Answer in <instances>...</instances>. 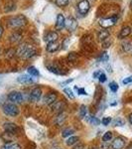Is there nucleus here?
<instances>
[{"instance_id": "58836bf2", "label": "nucleus", "mask_w": 132, "mask_h": 149, "mask_svg": "<svg viewBox=\"0 0 132 149\" xmlns=\"http://www.w3.org/2000/svg\"><path fill=\"white\" fill-rule=\"evenodd\" d=\"M98 81H99L100 84L105 83V81H106V74L101 72V73H100V74H99V77H98Z\"/></svg>"}, {"instance_id": "13d9d810", "label": "nucleus", "mask_w": 132, "mask_h": 149, "mask_svg": "<svg viewBox=\"0 0 132 149\" xmlns=\"http://www.w3.org/2000/svg\"><path fill=\"white\" fill-rule=\"evenodd\" d=\"M58 149H60V148H58Z\"/></svg>"}, {"instance_id": "8fccbe9b", "label": "nucleus", "mask_w": 132, "mask_h": 149, "mask_svg": "<svg viewBox=\"0 0 132 149\" xmlns=\"http://www.w3.org/2000/svg\"><path fill=\"white\" fill-rule=\"evenodd\" d=\"M12 149H21V146L17 143H13L12 144Z\"/></svg>"}, {"instance_id": "9d476101", "label": "nucleus", "mask_w": 132, "mask_h": 149, "mask_svg": "<svg viewBox=\"0 0 132 149\" xmlns=\"http://www.w3.org/2000/svg\"><path fill=\"white\" fill-rule=\"evenodd\" d=\"M78 27V21L74 17H68L66 19V28L69 32H74Z\"/></svg>"}, {"instance_id": "f257e3e1", "label": "nucleus", "mask_w": 132, "mask_h": 149, "mask_svg": "<svg viewBox=\"0 0 132 149\" xmlns=\"http://www.w3.org/2000/svg\"><path fill=\"white\" fill-rule=\"evenodd\" d=\"M36 53H37L36 48L32 45L27 44V43L20 44L16 49V55L23 58V59H30V58L35 56Z\"/></svg>"}, {"instance_id": "603ef678", "label": "nucleus", "mask_w": 132, "mask_h": 149, "mask_svg": "<svg viewBox=\"0 0 132 149\" xmlns=\"http://www.w3.org/2000/svg\"><path fill=\"white\" fill-rule=\"evenodd\" d=\"M128 121H129V123L132 125V112L128 115Z\"/></svg>"}, {"instance_id": "7ed1b4c3", "label": "nucleus", "mask_w": 132, "mask_h": 149, "mask_svg": "<svg viewBox=\"0 0 132 149\" xmlns=\"http://www.w3.org/2000/svg\"><path fill=\"white\" fill-rule=\"evenodd\" d=\"M3 112L8 116H17L20 113V109L15 103H6L2 107Z\"/></svg>"}, {"instance_id": "4be33fe9", "label": "nucleus", "mask_w": 132, "mask_h": 149, "mask_svg": "<svg viewBox=\"0 0 132 149\" xmlns=\"http://www.w3.org/2000/svg\"><path fill=\"white\" fill-rule=\"evenodd\" d=\"M86 117H88V118H86V121H88L90 124H92V125L97 126V125H99L100 124V120L97 118V117L92 116V115H90V116H86Z\"/></svg>"}, {"instance_id": "5701e85b", "label": "nucleus", "mask_w": 132, "mask_h": 149, "mask_svg": "<svg viewBox=\"0 0 132 149\" xmlns=\"http://www.w3.org/2000/svg\"><path fill=\"white\" fill-rule=\"evenodd\" d=\"M93 97H94V100L97 102H99L100 100L102 98V88L99 86H97V90H95V93Z\"/></svg>"}, {"instance_id": "cd10ccee", "label": "nucleus", "mask_w": 132, "mask_h": 149, "mask_svg": "<svg viewBox=\"0 0 132 149\" xmlns=\"http://www.w3.org/2000/svg\"><path fill=\"white\" fill-rule=\"evenodd\" d=\"M121 47H122V49H123L124 52H129L131 50V48H132L131 43L128 42V41H124V42L121 44Z\"/></svg>"}, {"instance_id": "aec40b11", "label": "nucleus", "mask_w": 132, "mask_h": 149, "mask_svg": "<svg viewBox=\"0 0 132 149\" xmlns=\"http://www.w3.org/2000/svg\"><path fill=\"white\" fill-rule=\"evenodd\" d=\"M47 68L53 74H65V73L63 72V70H62L61 68H59L58 66H56V65H49V66H47Z\"/></svg>"}, {"instance_id": "c85d7f7f", "label": "nucleus", "mask_w": 132, "mask_h": 149, "mask_svg": "<svg viewBox=\"0 0 132 149\" xmlns=\"http://www.w3.org/2000/svg\"><path fill=\"white\" fill-rule=\"evenodd\" d=\"M78 59H79V55L76 54V53L75 52H72V53H69V56H68V60H69V62H76L78 61Z\"/></svg>"}, {"instance_id": "9b49d317", "label": "nucleus", "mask_w": 132, "mask_h": 149, "mask_svg": "<svg viewBox=\"0 0 132 149\" xmlns=\"http://www.w3.org/2000/svg\"><path fill=\"white\" fill-rule=\"evenodd\" d=\"M57 93H49L45 95L44 97V103L47 105H52L53 103H55L57 102Z\"/></svg>"}, {"instance_id": "a878e982", "label": "nucleus", "mask_w": 132, "mask_h": 149, "mask_svg": "<svg viewBox=\"0 0 132 149\" xmlns=\"http://www.w3.org/2000/svg\"><path fill=\"white\" fill-rule=\"evenodd\" d=\"M73 133H75V130L71 127H68V128H65L63 131H62V136L63 137H69V136H72Z\"/></svg>"}, {"instance_id": "dca6fc26", "label": "nucleus", "mask_w": 132, "mask_h": 149, "mask_svg": "<svg viewBox=\"0 0 132 149\" xmlns=\"http://www.w3.org/2000/svg\"><path fill=\"white\" fill-rule=\"evenodd\" d=\"M131 31L132 30L129 26H124V27L120 30V32H119L118 38L119 39H124V38L128 37V36L131 34Z\"/></svg>"}, {"instance_id": "473e14b6", "label": "nucleus", "mask_w": 132, "mask_h": 149, "mask_svg": "<svg viewBox=\"0 0 132 149\" xmlns=\"http://www.w3.org/2000/svg\"><path fill=\"white\" fill-rule=\"evenodd\" d=\"M55 2L59 7H66L69 4V0H55Z\"/></svg>"}, {"instance_id": "09e8293b", "label": "nucleus", "mask_w": 132, "mask_h": 149, "mask_svg": "<svg viewBox=\"0 0 132 149\" xmlns=\"http://www.w3.org/2000/svg\"><path fill=\"white\" fill-rule=\"evenodd\" d=\"M101 72H99V71H97V72H94L92 74V77H93V79H98V77H99V74Z\"/></svg>"}, {"instance_id": "f03ea898", "label": "nucleus", "mask_w": 132, "mask_h": 149, "mask_svg": "<svg viewBox=\"0 0 132 149\" xmlns=\"http://www.w3.org/2000/svg\"><path fill=\"white\" fill-rule=\"evenodd\" d=\"M27 24V18L24 15L12 16L8 19V25L12 28H20Z\"/></svg>"}, {"instance_id": "c03bdc74", "label": "nucleus", "mask_w": 132, "mask_h": 149, "mask_svg": "<svg viewBox=\"0 0 132 149\" xmlns=\"http://www.w3.org/2000/svg\"><path fill=\"white\" fill-rule=\"evenodd\" d=\"M69 38H66V39H65V41L63 42V48H62V49L63 50H66L67 48H68V46H69Z\"/></svg>"}, {"instance_id": "de8ad7c7", "label": "nucleus", "mask_w": 132, "mask_h": 149, "mask_svg": "<svg viewBox=\"0 0 132 149\" xmlns=\"http://www.w3.org/2000/svg\"><path fill=\"white\" fill-rule=\"evenodd\" d=\"M1 149H12V144L11 143H5L1 147Z\"/></svg>"}, {"instance_id": "423d86ee", "label": "nucleus", "mask_w": 132, "mask_h": 149, "mask_svg": "<svg viewBox=\"0 0 132 149\" xmlns=\"http://www.w3.org/2000/svg\"><path fill=\"white\" fill-rule=\"evenodd\" d=\"M90 8V4L88 2V0H81L78 3V10L81 15H85Z\"/></svg>"}, {"instance_id": "bb28decb", "label": "nucleus", "mask_w": 132, "mask_h": 149, "mask_svg": "<svg viewBox=\"0 0 132 149\" xmlns=\"http://www.w3.org/2000/svg\"><path fill=\"white\" fill-rule=\"evenodd\" d=\"M86 113H88V107H86V105L85 104H81V107H80V112H79V114H80V118H85L86 116Z\"/></svg>"}, {"instance_id": "79ce46f5", "label": "nucleus", "mask_w": 132, "mask_h": 149, "mask_svg": "<svg viewBox=\"0 0 132 149\" xmlns=\"http://www.w3.org/2000/svg\"><path fill=\"white\" fill-rule=\"evenodd\" d=\"M102 43V46H104V48H108L110 46V44H111V40L109 39H106V40H104V42H101Z\"/></svg>"}, {"instance_id": "72a5a7b5", "label": "nucleus", "mask_w": 132, "mask_h": 149, "mask_svg": "<svg viewBox=\"0 0 132 149\" xmlns=\"http://www.w3.org/2000/svg\"><path fill=\"white\" fill-rule=\"evenodd\" d=\"M108 86L112 93H116L117 91H118V85H117L115 81H111V83L108 85Z\"/></svg>"}, {"instance_id": "37998d69", "label": "nucleus", "mask_w": 132, "mask_h": 149, "mask_svg": "<svg viewBox=\"0 0 132 149\" xmlns=\"http://www.w3.org/2000/svg\"><path fill=\"white\" fill-rule=\"evenodd\" d=\"M130 83H132V76L128 77V78L124 79V80L122 81V84H123V85H128V84H130Z\"/></svg>"}, {"instance_id": "6e6d98bb", "label": "nucleus", "mask_w": 132, "mask_h": 149, "mask_svg": "<svg viewBox=\"0 0 132 149\" xmlns=\"http://www.w3.org/2000/svg\"><path fill=\"white\" fill-rule=\"evenodd\" d=\"M130 8H131V10H132V0L130 1Z\"/></svg>"}, {"instance_id": "6ab92c4d", "label": "nucleus", "mask_w": 132, "mask_h": 149, "mask_svg": "<svg viewBox=\"0 0 132 149\" xmlns=\"http://www.w3.org/2000/svg\"><path fill=\"white\" fill-rule=\"evenodd\" d=\"M9 40H10L11 44H18V43H20L21 40H22V35L18 32H15L10 36Z\"/></svg>"}, {"instance_id": "20e7f679", "label": "nucleus", "mask_w": 132, "mask_h": 149, "mask_svg": "<svg viewBox=\"0 0 132 149\" xmlns=\"http://www.w3.org/2000/svg\"><path fill=\"white\" fill-rule=\"evenodd\" d=\"M7 97H8V100H10V102H12V103H15V104H20L24 100L22 93L20 92H16V91L11 92Z\"/></svg>"}, {"instance_id": "c756f323", "label": "nucleus", "mask_w": 132, "mask_h": 149, "mask_svg": "<svg viewBox=\"0 0 132 149\" xmlns=\"http://www.w3.org/2000/svg\"><path fill=\"white\" fill-rule=\"evenodd\" d=\"M112 132L111 131H106L102 136V140L105 141V142H109L110 140L112 139Z\"/></svg>"}, {"instance_id": "2eb2a0df", "label": "nucleus", "mask_w": 132, "mask_h": 149, "mask_svg": "<svg viewBox=\"0 0 132 149\" xmlns=\"http://www.w3.org/2000/svg\"><path fill=\"white\" fill-rule=\"evenodd\" d=\"M58 38H59L58 33L55 32V31H51V32L47 33L44 40H45V42H47V43H52V42H57Z\"/></svg>"}, {"instance_id": "49530a36", "label": "nucleus", "mask_w": 132, "mask_h": 149, "mask_svg": "<svg viewBox=\"0 0 132 149\" xmlns=\"http://www.w3.org/2000/svg\"><path fill=\"white\" fill-rule=\"evenodd\" d=\"M109 142H105V141H102L101 143V149H108L109 148Z\"/></svg>"}, {"instance_id": "0eeeda50", "label": "nucleus", "mask_w": 132, "mask_h": 149, "mask_svg": "<svg viewBox=\"0 0 132 149\" xmlns=\"http://www.w3.org/2000/svg\"><path fill=\"white\" fill-rule=\"evenodd\" d=\"M4 130H5L6 133L8 134H12V135H15L16 133H18V126L16 125L15 123H13V122H5L4 123Z\"/></svg>"}, {"instance_id": "ddd939ff", "label": "nucleus", "mask_w": 132, "mask_h": 149, "mask_svg": "<svg viewBox=\"0 0 132 149\" xmlns=\"http://www.w3.org/2000/svg\"><path fill=\"white\" fill-rule=\"evenodd\" d=\"M65 107H66V103H65L64 100H59V102H56L55 103L52 104V110L55 112H63Z\"/></svg>"}, {"instance_id": "7c9ffc66", "label": "nucleus", "mask_w": 132, "mask_h": 149, "mask_svg": "<svg viewBox=\"0 0 132 149\" xmlns=\"http://www.w3.org/2000/svg\"><path fill=\"white\" fill-rule=\"evenodd\" d=\"M124 123H125V121H124L121 117H117V118H115L113 120V125L114 126H123Z\"/></svg>"}, {"instance_id": "864d4df0", "label": "nucleus", "mask_w": 132, "mask_h": 149, "mask_svg": "<svg viewBox=\"0 0 132 149\" xmlns=\"http://www.w3.org/2000/svg\"><path fill=\"white\" fill-rule=\"evenodd\" d=\"M2 35H3V27L0 25V38L2 37Z\"/></svg>"}, {"instance_id": "1a4fd4ad", "label": "nucleus", "mask_w": 132, "mask_h": 149, "mask_svg": "<svg viewBox=\"0 0 132 149\" xmlns=\"http://www.w3.org/2000/svg\"><path fill=\"white\" fill-rule=\"evenodd\" d=\"M42 97V90L40 88H34L30 93V100L33 102H37Z\"/></svg>"}, {"instance_id": "a19ab883", "label": "nucleus", "mask_w": 132, "mask_h": 149, "mask_svg": "<svg viewBox=\"0 0 132 149\" xmlns=\"http://www.w3.org/2000/svg\"><path fill=\"white\" fill-rule=\"evenodd\" d=\"M15 54H16V51L14 49H9L8 51L6 52V56H8L9 58L14 57L15 56Z\"/></svg>"}, {"instance_id": "6e6552de", "label": "nucleus", "mask_w": 132, "mask_h": 149, "mask_svg": "<svg viewBox=\"0 0 132 149\" xmlns=\"http://www.w3.org/2000/svg\"><path fill=\"white\" fill-rule=\"evenodd\" d=\"M125 138L118 136V137L114 138L113 141L111 142V148L112 149H123L125 147Z\"/></svg>"}, {"instance_id": "c9c22d12", "label": "nucleus", "mask_w": 132, "mask_h": 149, "mask_svg": "<svg viewBox=\"0 0 132 149\" xmlns=\"http://www.w3.org/2000/svg\"><path fill=\"white\" fill-rule=\"evenodd\" d=\"M75 90L76 91L78 95H88L85 92V90L83 88H78V86H75Z\"/></svg>"}, {"instance_id": "f704fd0d", "label": "nucleus", "mask_w": 132, "mask_h": 149, "mask_svg": "<svg viewBox=\"0 0 132 149\" xmlns=\"http://www.w3.org/2000/svg\"><path fill=\"white\" fill-rule=\"evenodd\" d=\"M64 93H66L68 97L71 98V100H74L75 98V95H74V93H73V91L71 90V88H66L64 90Z\"/></svg>"}, {"instance_id": "4468645a", "label": "nucleus", "mask_w": 132, "mask_h": 149, "mask_svg": "<svg viewBox=\"0 0 132 149\" xmlns=\"http://www.w3.org/2000/svg\"><path fill=\"white\" fill-rule=\"evenodd\" d=\"M32 76H30V74H21V76H19L17 78V81L20 84H22V85H27V84H32L33 81V79L31 78Z\"/></svg>"}, {"instance_id": "ea45409f", "label": "nucleus", "mask_w": 132, "mask_h": 149, "mask_svg": "<svg viewBox=\"0 0 132 149\" xmlns=\"http://www.w3.org/2000/svg\"><path fill=\"white\" fill-rule=\"evenodd\" d=\"M7 98H8L7 95H0V107H3L4 104H6Z\"/></svg>"}, {"instance_id": "3c124183", "label": "nucleus", "mask_w": 132, "mask_h": 149, "mask_svg": "<svg viewBox=\"0 0 132 149\" xmlns=\"http://www.w3.org/2000/svg\"><path fill=\"white\" fill-rule=\"evenodd\" d=\"M74 81V79H69V80H67V81H65L62 85H68V84H71L72 81Z\"/></svg>"}, {"instance_id": "393cba45", "label": "nucleus", "mask_w": 132, "mask_h": 149, "mask_svg": "<svg viewBox=\"0 0 132 149\" xmlns=\"http://www.w3.org/2000/svg\"><path fill=\"white\" fill-rule=\"evenodd\" d=\"M27 71H28V74H30V76H32V77H39V76H40L39 71H38V70L36 69L34 66L29 67Z\"/></svg>"}, {"instance_id": "f8f14e48", "label": "nucleus", "mask_w": 132, "mask_h": 149, "mask_svg": "<svg viewBox=\"0 0 132 149\" xmlns=\"http://www.w3.org/2000/svg\"><path fill=\"white\" fill-rule=\"evenodd\" d=\"M66 27V18L63 14H58L57 21H56V28L57 30H63Z\"/></svg>"}, {"instance_id": "4c0bfd02", "label": "nucleus", "mask_w": 132, "mask_h": 149, "mask_svg": "<svg viewBox=\"0 0 132 149\" xmlns=\"http://www.w3.org/2000/svg\"><path fill=\"white\" fill-rule=\"evenodd\" d=\"M110 122H111V117H110V116H105V117L102 118V120H101V123L104 124V126H107Z\"/></svg>"}, {"instance_id": "f3484780", "label": "nucleus", "mask_w": 132, "mask_h": 149, "mask_svg": "<svg viewBox=\"0 0 132 149\" xmlns=\"http://www.w3.org/2000/svg\"><path fill=\"white\" fill-rule=\"evenodd\" d=\"M60 49V44L58 42H52L48 43L46 46V50L49 53H55Z\"/></svg>"}, {"instance_id": "39448f33", "label": "nucleus", "mask_w": 132, "mask_h": 149, "mask_svg": "<svg viewBox=\"0 0 132 149\" xmlns=\"http://www.w3.org/2000/svg\"><path fill=\"white\" fill-rule=\"evenodd\" d=\"M117 21V17L116 16H113V17H108V18H101L99 20V25L101 26L104 29H107L111 26H113Z\"/></svg>"}, {"instance_id": "b1692460", "label": "nucleus", "mask_w": 132, "mask_h": 149, "mask_svg": "<svg viewBox=\"0 0 132 149\" xmlns=\"http://www.w3.org/2000/svg\"><path fill=\"white\" fill-rule=\"evenodd\" d=\"M79 140H80V138H79L78 136H69V137L67 139L66 144L68 146H73V145H75V144L78 143Z\"/></svg>"}, {"instance_id": "2f4dec72", "label": "nucleus", "mask_w": 132, "mask_h": 149, "mask_svg": "<svg viewBox=\"0 0 132 149\" xmlns=\"http://www.w3.org/2000/svg\"><path fill=\"white\" fill-rule=\"evenodd\" d=\"M14 9H16V5L13 3V2H9V3L6 4V7L4 8V11H5V12H9V11L14 10Z\"/></svg>"}, {"instance_id": "a211bd4d", "label": "nucleus", "mask_w": 132, "mask_h": 149, "mask_svg": "<svg viewBox=\"0 0 132 149\" xmlns=\"http://www.w3.org/2000/svg\"><path fill=\"white\" fill-rule=\"evenodd\" d=\"M110 36V33L108 30H106V29H102V30H100L99 32L97 33V38L99 41H101V42H104V40L108 39Z\"/></svg>"}, {"instance_id": "4d7b16f0", "label": "nucleus", "mask_w": 132, "mask_h": 149, "mask_svg": "<svg viewBox=\"0 0 132 149\" xmlns=\"http://www.w3.org/2000/svg\"><path fill=\"white\" fill-rule=\"evenodd\" d=\"M127 149H132V145H131V146H129V147L127 148Z\"/></svg>"}, {"instance_id": "e433bc0d", "label": "nucleus", "mask_w": 132, "mask_h": 149, "mask_svg": "<svg viewBox=\"0 0 132 149\" xmlns=\"http://www.w3.org/2000/svg\"><path fill=\"white\" fill-rule=\"evenodd\" d=\"M108 59H109V57H108V55L106 54V53H102L101 55H100V57H99V59H98V61H100V62H107L108 61Z\"/></svg>"}, {"instance_id": "5fc2aeb1", "label": "nucleus", "mask_w": 132, "mask_h": 149, "mask_svg": "<svg viewBox=\"0 0 132 149\" xmlns=\"http://www.w3.org/2000/svg\"><path fill=\"white\" fill-rule=\"evenodd\" d=\"M90 149H99V148H97V147H95V146H94V147H90Z\"/></svg>"}, {"instance_id": "a18cd8bd", "label": "nucleus", "mask_w": 132, "mask_h": 149, "mask_svg": "<svg viewBox=\"0 0 132 149\" xmlns=\"http://www.w3.org/2000/svg\"><path fill=\"white\" fill-rule=\"evenodd\" d=\"M73 149H85V144L83 143H76L75 146H74Z\"/></svg>"}, {"instance_id": "412c9836", "label": "nucleus", "mask_w": 132, "mask_h": 149, "mask_svg": "<svg viewBox=\"0 0 132 149\" xmlns=\"http://www.w3.org/2000/svg\"><path fill=\"white\" fill-rule=\"evenodd\" d=\"M67 119V114L65 112H61V113L58 114V116L56 117V124L58 126H61L65 123Z\"/></svg>"}]
</instances>
